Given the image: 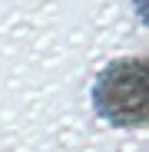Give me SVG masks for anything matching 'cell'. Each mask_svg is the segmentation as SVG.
I'll use <instances>...</instances> for the list:
<instances>
[{
	"instance_id": "6da1fadb",
	"label": "cell",
	"mask_w": 149,
	"mask_h": 152,
	"mask_svg": "<svg viewBox=\"0 0 149 152\" xmlns=\"http://www.w3.org/2000/svg\"><path fill=\"white\" fill-rule=\"evenodd\" d=\"M93 109L116 129H146L149 122V66L142 56L109 60L93 80Z\"/></svg>"
}]
</instances>
